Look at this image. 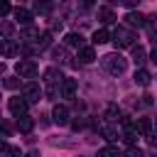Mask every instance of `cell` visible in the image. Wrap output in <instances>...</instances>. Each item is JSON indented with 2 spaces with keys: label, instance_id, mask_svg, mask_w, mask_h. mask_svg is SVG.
Listing matches in <instances>:
<instances>
[{
  "label": "cell",
  "instance_id": "1",
  "mask_svg": "<svg viewBox=\"0 0 157 157\" xmlns=\"http://www.w3.org/2000/svg\"><path fill=\"white\" fill-rule=\"evenodd\" d=\"M135 32L130 29V27H125V25H118L115 27V32H113V42H115V47H120V49H125V47H132L135 44Z\"/></svg>",
  "mask_w": 157,
  "mask_h": 157
},
{
  "label": "cell",
  "instance_id": "2",
  "mask_svg": "<svg viewBox=\"0 0 157 157\" xmlns=\"http://www.w3.org/2000/svg\"><path fill=\"white\" fill-rule=\"evenodd\" d=\"M125 59L120 56V54H105L103 56V69L108 71V74H113V76H120L123 71H125Z\"/></svg>",
  "mask_w": 157,
  "mask_h": 157
},
{
  "label": "cell",
  "instance_id": "3",
  "mask_svg": "<svg viewBox=\"0 0 157 157\" xmlns=\"http://www.w3.org/2000/svg\"><path fill=\"white\" fill-rule=\"evenodd\" d=\"M15 71H17L20 78H34V76L39 74V66H37L32 59H20L17 66H15Z\"/></svg>",
  "mask_w": 157,
  "mask_h": 157
},
{
  "label": "cell",
  "instance_id": "4",
  "mask_svg": "<svg viewBox=\"0 0 157 157\" xmlns=\"http://www.w3.org/2000/svg\"><path fill=\"white\" fill-rule=\"evenodd\" d=\"M42 98V88L37 83H27L25 86V103H37Z\"/></svg>",
  "mask_w": 157,
  "mask_h": 157
},
{
  "label": "cell",
  "instance_id": "5",
  "mask_svg": "<svg viewBox=\"0 0 157 157\" xmlns=\"http://www.w3.org/2000/svg\"><path fill=\"white\" fill-rule=\"evenodd\" d=\"M7 108H10V113L17 115V118H22V115L27 113V103H25V98H10Z\"/></svg>",
  "mask_w": 157,
  "mask_h": 157
},
{
  "label": "cell",
  "instance_id": "6",
  "mask_svg": "<svg viewBox=\"0 0 157 157\" xmlns=\"http://www.w3.org/2000/svg\"><path fill=\"white\" fill-rule=\"evenodd\" d=\"M52 118H54L56 125H66V123H69V108H66V105H54Z\"/></svg>",
  "mask_w": 157,
  "mask_h": 157
},
{
  "label": "cell",
  "instance_id": "7",
  "mask_svg": "<svg viewBox=\"0 0 157 157\" xmlns=\"http://www.w3.org/2000/svg\"><path fill=\"white\" fill-rule=\"evenodd\" d=\"M76 78H64L61 81V86H59V91H61V96L64 98H74V93H76Z\"/></svg>",
  "mask_w": 157,
  "mask_h": 157
},
{
  "label": "cell",
  "instance_id": "8",
  "mask_svg": "<svg viewBox=\"0 0 157 157\" xmlns=\"http://www.w3.org/2000/svg\"><path fill=\"white\" fill-rule=\"evenodd\" d=\"M15 20H17L20 25L29 27V22H32V12H29V10H25V7H15Z\"/></svg>",
  "mask_w": 157,
  "mask_h": 157
},
{
  "label": "cell",
  "instance_id": "9",
  "mask_svg": "<svg viewBox=\"0 0 157 157\" xmlns=\"http://www.w3.org/2000/svg\"><path fill=\"white\" fill-rule=\"evenodd\" d=\"M98 20H101L103 25H110V22H115L118 17H115V12H113L110 7H105V5H103V7H98Z\"/></svg>",
  "mask_w": 157,
  "mask_h": 157
},
{
  "label": "cell",
  "instance_id": "10",
  "mask_svg": "<svg viewBox=\"0 0 157 157\" xmlns=\"http://www.w3.org/2000/svg\"><path fill=\"white\" fill-rule=\"evenodd\" d=\"M125 20H128L130 29H132V27H142V25H145V15H142V12H128V15H125ZM128 25H125V27H128Z\"/></svg>",
  "mask_w": 157,
  "mask_h": 157
},
{
  "label": "cell",
  "instance_id": "11",
  "mask_svg": "<svg viewBox=\"0 0 157 157\" xmlns=\"http://www.w3.org/2000/svg\"><path fill=\"white\" fill-rule=\"evenodd\" d=\"M20 39H22V42H27V44H29V42H37V39H39V29L29 25V27H25V29H22Z\"/></svg>",
  "mask_w": 157,
  "mask_h": 157
},
{
  "label": "cell",
  "instance_id": "12",
  "mask_svg": "<svg viewBox=\"0 0 157 157\" xmlns=\"http://www.w3.org/2000/svg\"><path fill=\"white\" fill-rule=\"evenodd\" d=\"M132 130H135V132H142V135H150V130H152V120H150V118H137V123H135Z\"/></svg>",
  "mask_w": 157,
  "mask_h": 157
},
{
  "label": "cell",
  "instance_id": "13",
  "mask_svg": "<svg viewBox=\"0 0 157 157\" xmlns=\"http://www.w3.org/2000/svg\"><path fill=\"white\" fill-rule=\"evenodd\" d=\"M0 52H2L5 56H15V54H17V47H15L12 39H0Z\"/></svg>",
  "mask_w": 157,
  "mask_h": 157
},
{
  "label": "cell",
  "instance_id": "14",
  "mask_svg": "<svg viewBox=\"0 0 157 157\" xmlns=\"http://www.w3.org/2000/svg\"><path fill=\"white\" fill-rule=\"evenodd\" d=\"M78 59H81V64H91V61L96 59V52H93V47H81V52H78Z\"/></svg>",
  "mask_w": 157,
  "mask_h": 157
},
{
  "label": "cell",
  "instance_id": "15",
  "mask_svg": "<svg viewBox=\"0 0 157 157\" xmlns=\"http://www.w3.org/2000/svg\"><path fill=\"white\" fill-rule=\"evenodd\" d=\"M17 128H20V132H29L34 128V120L29 115H22V118H17Z\"/></svg>",
  "mask_w": 157,
  "mask_h": 157
},
{
  "label": "cell",
  "instance_id": "16",
  "mask_svg": "<svg viewBox=\"0 0 157 157\" xmlns=\"http://www.w3.org/2000/svg\"><path fill=\"white\" fill-rule=\"evenodd\" d=\"M64 42H66L69 47H83V37L76 34V32H69V34L64 37Z\"/></svg>",
  "mask_w": 157,
  "mask_h": 157
},
{
  "label": "cell",
  "instance_id": "17",
  "mask_svg": "<svg viewBox=\"0 0 157 157\" xmlns=\"http://www.w3.org/2000/svg\"><path fill=\"white\" fill-rule=\"evenodd\" d=\"M150 71H145V69H137L135 71V83H140V86H150Z\"/></svg>",
  "mask_w": 157,
  "mask_h": 157
},
{
  "label": "cell",
  "instance_id": "18",
  "mask_svg": "<svg viewBox=\"0 0 157 157\" xmlns=\"http://www.w3.org/2000/svg\"><path fill=\"white\" fill-rule=\"evenodd\" d=\"M108 39H110L108 29H96V32H93V44H105Z\"/></svg>",
  "mask_w": 157,
  "mask_h": 157
},
{
  "label": "cell",
  "instance_id": "19",
  "mask_svg": "<svg viewBox=\"0 0 157 157\" xmlns=\"http://www.w3.org/2000/svg\"><path fill=\"white\" fill-rule=\"evenodd\" d=\"M101 132L105 135V140H108V142H115V140H118V130H115V128H110V125H103V128H101Z\"/></svg>",
  "mask_w": 157,
  "mask_h": 157
},
{
  "label": "cell",
  "instance_id": "20",
  "mask_svg": "<svg viewBox=\"0 0 157 157\" xmlns=\"http://www.w3.org/2000/svg\"><path fill=\"white\" fill-rule=\"evenodd\" d=\"M123 140H125V145L135 147V142H137V132H135L132 128H128V130H125V135H123Z\"/></svg>",
  "mask_w": 157,
  "mask_h": 157
},
{
  "label": "cell",
  "instance_id": "21",
  "mask_svg": "<svg viewBox=\"0 0 157 157\" xmlns=\"http://www.w3.org/2000/svg\"><path fill=\"white\" fill-rule=\"evenodd\" d=\"M145 54H147V52H145V47H135V49H132V59H135L137 64H142V61H145Z\"/></svg>",
  "mask_w": 157,
  "mask_h": 157
},
{
  "label": "cell",
  "instance_id": "22",
  "mask_svg": "<svg viewBox=\"0 0 157 157\" xmlns=\"http://www.w3.org/2000/svg\"><path fill=\"white\" fill-rule=\"evenodd\" d=\"M98 157H120V152L115 147H103V150H98Z\"/></svg>",
  "mask_w": 157,
  "mask_h": 157
},
{
  "label": "cell",
  "instance_id": "23",
  "mask_svg": "<svg viewBox=\"0 0 157 157\" xmlns=\"http://www.w3.org/2000/svg\"><path fill=\"white\" fill-rule=\"evenodd\" d=\"M2 83H5V88H17V86H20V78H12V76H10V78H5Z\"/></svg>",
  "mask_w": 157,
  "mask_h": 157
},
{
  "label": "cell",
  "instance_id": "24",
  "mask_svg": "<svg viewBox=\"0 0 157 157\" xmlns=\"http://www.w3.org/2000/svg\"><path fill=\"white\" fill-rule=\"evenodd\" d=\"M115 115H118V108H115V105H108V110H105V118H108V120H115Z\"/></svg>",
  "mask_w": 157,
  "mask_h": 157
},
{
  "label": "cell",
  "instance_id": "25",
  "mask_svg": "<svg viewBox=\"0 0 157 157\" xmlns=\"http://www.w3.org/2000/svg\"><path fill=\"white\" fill-rule=\"evenodd\" d=\"M10 132H12L10 125H7V123H0V135H2V137H10Z\"/></svg>",
  "mask_w": 157,
  "mask_h": 157
},
{
  "label": "cell",
  "instance_id": "26",
  "mask_svg": "<svg viewBox=\"0 0 157 157\" xmlns=\"http://www.w3.org/2000/svg\"><path fill=\"white\" fill-rule=\"evenodd\" d=\"M125 157H142V152H140L137 147H130V150L125 152Z\"/></svg>",
  "mask_w": 157,
  "mask_h": 157
},
{
  "label": "cell",
  "instance_id": "27",
  "mask_svg": "<svg viewBox=\"0 0 157 157\" xmlns=\"http://www.w3.org/2000/svg\"><path fill=\"white\" fill-rule=\"evenodd\" d=\"M54 59L64 61V59H66V52H64V49H54Z\"/></svg>",
  "mask_w": 157,
  "mask_h": 157
},
{
  "label": "cell",
  "instance_id": "28",
  "mask_svg": "<svg viewBox=\"0 0 157 157\" xmlns=\"http://www.w3.org/2000/svg\"><path fill=\"white\" fill-rule=\"evenodd\" d=\"M7 12H10V2L0 0V15H7Z\"/></svg>",
  "mask_w": 157,
  "mask_h": 157
},
{
  "label": "cell",
  "instance_id": "29",
  "mask_svg": "<svg viewBox=\"0 0 157 157\" xmlns=\"http://www.w3.org/2000/svg\"><path fill=\"white\" fill-rule=\"evenodd\" d=\"M2 32H5V34H10V32H12V25H10V22H5V25H2Z\"/></svg>",
  "mask_w": 157,
  "mask_h": 157
},
{
  "label": "cell",
  "instance_id": "30",
  "mask_svg": "<svg viewBox=\"0 0 157 157\" xmlns=\"http://www.w3.org/2000/svg\"><path fill=\"white\" fill-rule=\"evenodd\" d=\"M5 147H7V145H5V140H2V137H0V152H2V150H5Z\"/></svg>",
  "mask_w": 157,
  "mask_h": 157
}]
</instances>
